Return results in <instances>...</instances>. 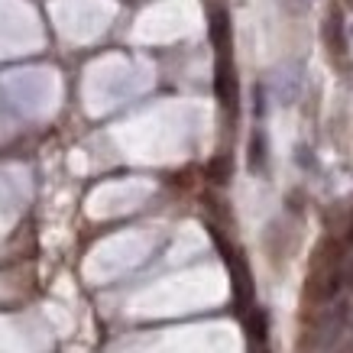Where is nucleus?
Segmentation results:
<instances>
[{
	"instance_id": "nucleus-10",
	"label": "nucleus",
	"mask_w": 353,
	"mask_h": 353,
	"mask_svg": "<svg viewBox=\"0 0 353 353\" xmlns=\"http://www.w3.org/2000/svg\"><path fill=\"white\" fill-rule=\"evenodd\" d=\"M350 36H353V26H350Z\"/></svg>"
},
{
	"instance_id": "nucleus-4",
	"label": "nucleus",
	"mask_w": 353,
	"mask_h": 353,
	"mask_svg": "<svg viewBox=\"0 0 353 353\" xmlns=\"http://www.w3.org/2000/svg\"><path fill=\"white\" fill-rule=\"evenodd\" d=\"M246 334H250L256 343H263L269 337V311L266 308H256L250 318H246Z\"/></svg>"
},
{
	"instance_id": "nucleus-3",
	"label": "nucleus",
	"mask_w": 353,
	"mask_h": 353,
	"mask_svg": "<svg viewBox=\"0 0 353 353\" xmlns=\"http://www.w3.org/2000/svg\"><path fill=\"white\" fill-rule=\"evenodd\" d=\"M246 165H250V172H263L266 169V137L263 133H253L250 137V152H246Z\"/></svg>"
},
{
	"instance_id": "nucleus-1",
	"label": "nucleus",
	"mask_w": 353,
	"mask_h": 353,
	"mask_svg": "<svg viewBox=\"0 0 353 353\" xmlns=\"http://www.w3.org/2000/svg\"><path fill=\"white\" fill-rule=\"evenodd\" d=\"M214 88H217V97H221L227 108L234 110L236 108V78H234V72H230V65H227V62L217 65V81H214Z\"/></svg>"
},
{
	"instance_id": "nucleus-6",
	"label": "nucleus",
	"mask_w": 353,
	"mask_h": 353,
	"mask_svg": "<svg viewBox=\"0 0 353 353\" xmlns=\"http://www.w3.org/2000/svg\"><path fill=\"white\" fill-rule=\"evenodd\" d=\"M208 175H211L214 182H227V175H230V162H227V159H214V162H211V169H208Z\"/></svg>"
},
{
	"instance_id": "nucleus-8",
	"label": "nucleus",
	"mask_w": 353,
	"mask_h": 353,
	"mask_svg": "<svg viewBox=\"0 0 353 353\" xmlns=\"http://www.w3.org/2000/svg\"><path fill=\"white\" fill-rule=\"evenodd\" d=\"M253 97H256V117H263V110H266V91H263V88H256V91H253Z\"/></svg>"
},
{
	"instance_id": "nucleus-9",
	"label": "nucleus",
	"mask_w": 353,
	"mask_h": 353,
	"mask_svg": "<svg viewBox=\"0 0 353 353\" xmlns=\"http://www.w3.org/2000/svg\"><path fill=\"white\" fill-rule=\"evenodd\" d=\"M347 240H350V243H353V227H350V230H347Z\"/></svg>"
},
{
	"instance_id": "nucleus-2",
	"label": "nucleus",
	"mask_w": 353,
	"mask_h": 353,
	"mask_svg": "<svg viewBox=\"0 0 353 353\" xmlns=\"http://www.w3.org/2000/svg\"><path fill=\"white\" fill-rule=\"evenodd\" d=\"M343 17L341 10H331V17H327V23H324V43L331 46L334 55H343V49H347V43H343Z\"/></svg>"
},
{
	"instance_id": "nucleus-7",
	"label": "nucleus",
	"mask_w": 353,
	"mask_h": 353,
	"mask_svg": "<svg viewBox=\"0 0 353 353\" xmlns=\"http://www.w3.org/2000/svg\"><path fill=\"white\" fill-rule=\"evenodd\" d=\"M295 159H299L305 169H314V156H311L308 146H299V150H295Z\"/></svg>"
},
{
	"instance_id": "nucleus-5",
	"label": "nucleus",
	"mask_w": 353,
	"mask_h": 353,
	"mask_svg": "<svg viewBox=\"0 0 353 353\" xmlns=\"http://www.w3.org/2000/svg\"><path fill=\"white\" fill-rule=\"evenodd\" d=\"M211 36H214V46L217 49H227V13L224 10H214L211 13Z\"/></svg>"
}]
</instances>
